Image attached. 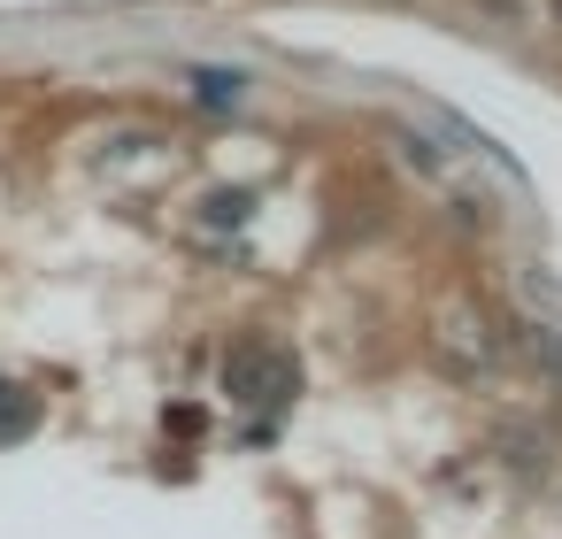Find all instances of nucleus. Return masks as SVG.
<instances>
[{
	"label": "nucleus",
	"instance_id": "obj_1",
	"mask_svg": "<svg viewBox=\"0 0 562 539\" xmlns=\"http://www.w3.org/2000/svg\"><path fill=\"white\" fill-rule=\"evenodd\" d=\"M224 385H232L239 401H285V393L301 385V370H293V355H285V347H262V339H247V347L232 355Z\"/></svg>",
	"mask_w": 562,
	"mask_h": 539
},
{
	"label": "nucleus",
	"instance_id": "obj_2",
	"mask_svg": "<svg viewBox=\"0 0 562 539\" xmlns=\"http://www.w3.org/2000/svg\"><path fill=\"white\" fill-rule=\"evenodd\" d=\"M32 424H40V393L16 385V378H0V447H16Z\"/></svg>",
	"mask_w": 562,
	"mask_h": 539
},
{
	"label": "nucleus",
	"instance_id": "obj_3",
	"mask_svg": "<svg viewBox=\"0 0 562 539\" xmlns=\"http://www.w3.org/2000/svg\"><path fill=\"white\" fill-rule=\"evenodd\" d=\"M193 93H201L209 109H232V101L247 93V78H239V70H193Z\"/></svg>",
	"mask_w": 562,
	"mask_h": 539
},
{
	"label": "nucleus",
	"instance_id": "obj_4",
	"mask_svg": "<svg viewBox=\"0 0 562 539\" xmlns=\"http://www.w3.org/2000/svg\"><path fill=\"white\" fill-rule=\"evenodd\" d=\"M462 9H477L485 24H508V32H531V0H462Z\"/></svg>",
	"mask_w": 562,
	"mask_h": 539
},
{
	"label": "nucleus",
	"instance_id": "obj_5",
	"mask_svg": "<svg viewBox=\"0 0 562 539\" xmlns=\"http://www.w3.org/2000/svg\"><path fill=\"white\" fill-rule=\"evenodd\" d=\"M201 216H209L216 232H232V224L247 216V193H209V201H201Z\"/></svg>",
	"mask_w": 562,
	"mask_h": 539
},
{
	"label": "nucleus",
	"instance_id": "obj_6",
	"mask_svg": "<svg viewBox=\"0 0 562 539\" xmlns=\"http://www.w3.org/2000/svg\"><path fill=\"white\" fill-rule=\"evenodd\" d=\"M554 16H562V0H554Z\"/></svg>",
	"mask_w": 562,
	"mask_h": 539
}]
</instances>
